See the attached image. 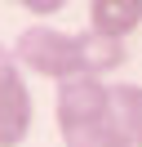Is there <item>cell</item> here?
I'll use <instances>...</instances> for the list:
<instances>
[{"mask_svg": "<svg viewBox=\"0 0 142 147\" xmlns=\"http://www.w3.org/2000/svg\"><path fill=\"white\" fill-rule=\"evenodd\" d=\"M13 58H18L22 71L44 76V80H58V85L84 76V67H80V40L67 36V31H58V27H44V22L27 27L13 40Z\"/></svg>", "mask_w": 142, "mask_h": 147, "instance_id": "cell-1", "label": "cell"}, {"mask_svg": "<svg viewBox=\"0 0 142 147\" xmlns=\"http://www.w3.org/2000/svg\"><path fill=\"white\" fill-rule=\"evenodd\" d=\"M36 125V102L27 89V71L18 67L13 49L0 45V147H22Z\"/></svg>", "mask_w": 142, "mask_h": 147, "instance_id": "cell-2", "label": "cell"}, {"mask_svg": "<svg viewBox=\"0 0 142 147\" xmlns=\"http://www.w3.org/2000/svg\"><path fill=\"white\" fill-rule=\"evenodd\" d=\"M111 116V85L98 80V76H76V80L58 85V98H53V120L62 129H80V125H98V120Z\"/></svg>", "mask_w": 142, "mask_h": 147, "instance_id": "cell-3", "label": "cell"}, {"mask_svg": "<svg viewBox=\"0 0 142 147\" xmlns=\"http://www.w3.org/2000/svg\"><path fill=\"white\" fill-rule=\"evenodd\" d=\"M89 31L124 40L142 27V0H89Z\"/></svg>", "mask_w": 142, "mask_h": 147, "instance_id": "cell-4", "label": "cell"}, {"mask_svg": "<svg viewBox=\"0 0 142 147\" xmlns=\"http://www.w3.org/2000/svg\"><path fill=\"white\" fill-rule=\"evenodd\" d=\"M76 40H80V67H84V76H98V80H102L107 71H120V67L129 63L124 40L98 36V31H80Z\"/></svg>", "mask_w": 142, "mask_h": 147, "instance_id": "cell-5", "label": "cell"}, {"mask_svg": "<svg viewBox=\"0 0 142 147\" xmlns=\"http://www.w3.org/2000/svg\"><path fill=\"white\" fill-rule=\"evenodd\" d=\"M62 143L67 147H142L129 129L115 120V111L98 125H80V129H62Z\"/></svg>", "mask_w": 142, "mask_h": 147, "instance_id": "cell-6", "label": "cell"}, {"mask_svg": "<svg viewBox=\"0 0 142 147\" xmlns=\"http://www.w3.org/2000/svg\"><path fill=\"white\" fill-rule=\"evenodd\" d=\"M111 111H115V120L142 143V85H111Z\"/></svg>", "mask_w": 142, "mask_h": 147, "instance_id": "cell-7", "label": "cell"}, {"mask_svg": "<svg viewBox=\"0 0 142 147\" xmlns=\"http://www.w3.org/2000/svg\"><path fill=\"white\" fill-rule=\"evenodd\" d=\"M22 9L31 13V18H53V13L62 9V0H22Z\"/></svg>", "mask_w": 142, "mask_h": 147, "instance_id": "cell-8", "label": "cell"}]
</instances>
